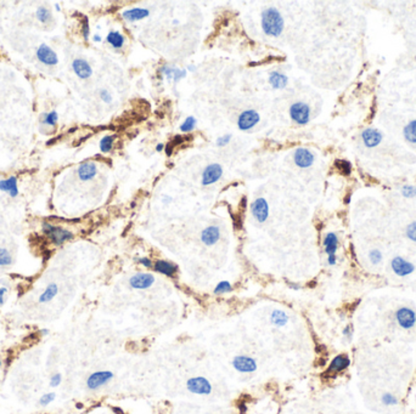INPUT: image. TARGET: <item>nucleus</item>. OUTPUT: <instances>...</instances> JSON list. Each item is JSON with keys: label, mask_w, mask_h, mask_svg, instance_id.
Wrapping results in <instances>:
<instances>
[{"label": "nucleus", "mask_w": 416, "mask_h": 414, "mask_svg": "<svg viewBox=\"0 0 416 414\" xmlns=\"http://www.w3.org/2000/svg\"><path fill=\"white\" fill-rule=\"evenodd\" d=\"M231 284L230 282H228V280H222V282H219L218 284L216 285V288H214V294H225L228 293V291H231Z\"/></svg>", "instance_id": "39"}, {"label": "nucleus", "mask_w": 416, "mask_h": 414, "mask_svg": "<svg viewBox=\"0 0 416 414\" xmlns=\"http://www.w3.org/2000/svg\"><path fill=\"white\" fill-rule=\"evenodd\" d=\"M401 193L404 198H415L416 186H414V185H404V186L402 187Z\"/></svg>", "instance_id": "38"}, {"label": "nucleus", "mask_w": 416, "mask_h": 414, "mask_svg": "<svg viewBox=\"0 0 416 414\" xmlns=\"http://www.w3.org/2000/svg\"><path fill=\"white\" fill-rule=\"evenodd\" d=\"M163 148H165V145H163V143H159V145L156 146V151H157V152H161V151H163Z\"/></svg>", "instance_id": "52"}, {"label": "nucleus", "mask_w": 416, "mask_h": 414, "mask_svg": "<svg viewBox=\"0 0 416 414\" xmlns=\"http://www.w3.org/2000/svg\"><path fill=\"white\" fill-rule=\"evenodd\" d=\"M0 191L4 193H7L10 197L15 198L18 196V186L17 178L16 176H10L7 179L0 180Z\"/></svg>", "instance_id": "19"}, {"label": "nucleus", "mask_w": 416, "mask_h": 414, "mask_svg": "<svg viewBox=\"0 0 416 414\" xmlns=\"http://www.w3.org/2000/svg\"><path fill=\"white\" fill-rule=\"evenodd\" d=\"M35 15H37V20L39 21L40 23L46 24V23H50L51 21H53V15H51L50 10L46 9L45 6L38 7L37 13H35Z\"/></svg>", "instance_id": "30"}, {"label": "nucleus", "mask_w": 416, "mask_h": 414, "mask_svg": "<svg viewBox=\"0 0 416 414\" xmlns=\"http://www.w3.org/2000/svg\"><path fill=\"white\" fill-rule=\"evenodd\" d=\"M381 403L383 406H387V407H392V406L398 405V399L391 392H385L381 396Z\"/></svg>", "instance_id": "34"}, {"label": "nucleus", "mask_w": 416, "mask_h": 414, "mask_svg": "<svg viewBox=\"0 0 416 414\" xmlns=\"http://www.w3.org/2000/svg\"><path fill=\"white\" fill-rule=\"evenodd\" d=\"M324 248L325 253L329 255H335L337 249H338V237L336 233L329 232L324 237Z\"/></svg>", "instance_id": "23"}, {"label": "nucleus", "mask_w": 416, "mask_h": 414, "mask_svg": "<svg viewBox=\"0 0 416 414\" xmlns=\"http://www.w3.org/2000/svg\"><path fill=\"white\" fill-rule=\"evenodd\" d=\"M269 83L274 89H284L287 84V77L282 73L273 72L269 75Z\"/></svg>", "instance_id": "26"}, {"label": "nucleus", "mask_w": 416, "mask_h": 414, "mask_svg": "<svg viewBox=\"0 0 416 414\" xmlns=\"http://www.w3.org/2000/svg\"><path fill=\"white\" fill-rule=\"evenodd\" d=\"M72 69L73 72L77 74V77L81 79H88L90 78L92 74L91 66L89 65V62L85 61L84 59H76L75 61L72 62Z\"/></svg>", "instance_id": "17"}, {"label": "nucleus", "mask_w": 416, "mask_h": 414, "mask_svg": "<svg viewBox=\"0 0 416 414\" xmlns=\"http://www.w3.org/2000/svg\"><path fill=\"white\" fill-rule=\"evenodd\" d=\"M58 293H59L58 284H56V283H50V284L46 285L45 289L43 290L42 294H40L38 301H39L40 304H48V302H50L51 300L55 299V296L58 295Z\"/></svg>", "instance_id": "24"}, {"label": "nucleus", "mask_w": 416, "mask_h": 414, "mask_svg": "<svg viewBox=\"0 0 416 414\" xmlns=\"http://www.w3.org/2000/svg\"><path fill=\"white\" fill-rule=\"evenodd\" d=\"M181 141H183V138H181V136H175V138H174V141H172V143H170V146L168 145L167 149H166V151H167L168 156H170V154H172L173 147L175 146V145H178V143H180Z\"/></svg>", "instance_id": "46"}, {"label": "nucleus", "mask_w": 416, "mask_h": 414, "mask_svg": "<svg viewBox=\"0 0 416 414\" xmlns=\"http://www.w3.org/2000/svg\"><path fill=\"white\" fill-rule=\"evenodd\" d=\"M6 294H7V288L0 287V307L5 304L6 301Z\"/></svg>", "instance_id": "48"}, {"label": "nucleus", "mask_w": 416, "mask_h": 414, "mask_svg": "<svg viewBox=\"0 0 416 414\" xmlns=\"http://www.w3.org/2000/svg\"><path fill=\"white\" fill-rule=\"evenodd\" d=\"M1 366H2V361H1V359H0V368H1Z\"/></svg>", "instance_id": "56"}, {"label": "nucleus", "mask_w": 416, "mask_h": 414, "mask_svg": "<svg viewBox=\"0 0 416 414\" xmlns=\"http://www.w3.org/2000/svg\"><path fill=\"white\" fill-rule=\"evenodd\" d=\"M293 159H295V163L297 167L309 168L312 167L313 163H314V154H313L309 149L301 147V148L296 149Z\"/></svg>", "instance_id": "15"}, {"label": "nucleus", "mask_w": 416, "mask_h": 414, "mask_svg": "<svg viewBox=\"0 0 416 414\" xmlns=\"http://www.w3.org/2000/svg\"><path fill=\"white\" fill-rule=\"evenodd\" d=\"M262 28L266 35L277 37L284 31V18L275 7H268L262 13Z\"/></svg>", "instance_id": "1"}, {"label": "nucleus", "mask_w": 416, "mask_h": 414, "mask_svg": "<svg viewBox=\"0 0 416 414\" xmlns=\"http://www.w3.org/2000/svg\"><path fill=\"white\" fill-rule=\"evenodd\" d=\"M342 333H343L344 339L348 340V342H350V340H352V337H353V327H352V325H348V326L344 327V329H343V332H342Z\"/></svg>", "instance_id": "45"}, {"label": "nucleus", "mask_w": 416, "mask_h": 414, "mask_svg": "<svg viewBox=\"0 0 416 414\" xmlns=\"http://www.w3.org/2000/svg\"><path fill=\"white\" fill-rule=\"evenodd\" d=\"M113 379V373L110 370H99V372L91 373L86 379V388L89 390L95 391L101 389L102 386L107 385Z\"/></svg>", "instance_id": "3"}, {"label": "nucleus", "mask_w": 416, "mask_h": 414, "mask_svg": "<svg viewBox=\"0 0 416 414\" xmlns=\"http://www.w3.org/2000/svg\"><path fill=\"white\" fill-rule=\"evenodd\" d=\"M290 116L295 123L304 125L311 121V108L304 102H296L290 107Z\"/></svg>", "instance_id": "6"}, {"label": "nucleus", "mask_w": 416, "mask_h": 414, "mask_svg": "<svg viewBox=\"0 0 416 414\" xmlns=\"http://www.w3.org/2000/svg\"><path fill=\"white\" fill-rule=\"evenodd\" d=\"M148 16L149 10L143 9V7H134V9L126 10V11L122 13V17L128 21V22H135V21L143 20V18L148 17Z\"/></svg>", "instance_id": "21"}, {"label": "nucleus", "mask_w": 416, "mask_h": 414, "mask_svg": "<svg viewBox=\"0 0 416 414\" xmlns=\"http://www.w3.org/2000/svg\"><path fill=\"white\" fill-rule=\"evenodd\" d=\"M92 40H94V42H96V43H100L102 39H101V37H100L99 34H95L94 37H92Z\"/></svg>", "instance_id": "51"}, {"label": "nucleus", "mask_w": 416, "mask_h": 414, "mask_svg": "<svg viewBox=\"0 0 416 414\" xmlns=\"http://www.w3.org/2000/svg\"><path fill=\"white\" fill-rule=\"evenodd\" d=\"M230 140H231V135L230 134L229 135H223V136H220V138H218V140H217V145H218L219 147H224L230 142Z\"/></svg>", "instance_id": "44"}, {"label": "nucleus", "mask_w": 416, "mask_h": 414, "mask_svg": "<svg viewBox=\"0 0 416 414\" xmlns=\"http://www.w3.org/2000/svg\"><path fill=\"white\" fill-rule=\"evenodd\" d=\"M138 261L141 264V265L145 266V268H151L152 266V261L149 258H140Z\"/></svg>", "instance_id": "49"}, {"label": "nucleus", "mask_w": 416, "mask_h": 414, "mask_svg": "<svg viewBox=\"0 0 416 414\" xmlns=\"http://www.w3.org/2000/svg\"><path fill=\"white\" fill-rule=\"evenodd\" d=\"M252 215L258 222H264L268 219L269 206L264 198H257L251 206Z\"/></svg>", "instance_id": "11"}, {"label": "nucleus", "mask_w": 416, "mask_h": 414, "mask_svg": "<svg viewBox=\"0 0 416 414\" xmlns=\"http://www.w3.org/2000/svg\"><path fill=\"white\" fill-rule=\"evenodd\" d=\"M403 136L410 143H416V119L409 122L403 129Z\"/></svg>", "instance_id": "27"}, {"label": "nucleus", "mask_w": 416, "mask_h": 414, "mask_svg": "<svg viewBox=\"0 0 416 414\" xmlns=\"http://www.w3.org/2000/svg\"><path fill=\"white\" fill-rule=\"evenodd\" d=\"M335 165L343 175H349L350 171H352V164L348 160H336Z\"/></svg>", "instance_id": "37"}, {"label": "nucleus", "mask_w": 416, "mask_h": 414, "mask_svg": "<svg viewBox=\"0 0 416 414\" xmlns=\"http://www.w3.org/2000/svg\"><path fill=\"white\" fill-rule=\"evenodd\" d=\"M223 175V168L219 164H209L206 167L205 171L202 174V185L203 186H208V185L214 184L222 178Z\"/></svg>", "instance_id": "12"}, {"label": "nucleus", "mask_w": 416, "mask_h": 414, "mask_svg": "<svg viewBox=\"0 0 416 414\" xmlns=\"http://www.w3.org/2000/svg\"><path fill=\"white\" fill-rule=\"evenodd\" d=\"M162 73L166 75L168 80H173L174 83H178L180 79H183L186 75V70L178 69V68L165 66L162 68Z\"/></svg>", "instance_id": "25"}, {"label": "nucleus", "mask_w": 416, "mask_h": 414, "mask_svg": "<svg viewBox=\"0 0 416 414\" xmlns=\"http://www.w3.org/2000/svg\"><path fill=\"white\" fill-rule=\"evenodd\" d=\"M369 260L372 265H377L382 261V253L379 249H371L369 252Z\"/></svg>", "instance_id": "40"}, {"label": "nucleus", "mask_w": 416, "mask_h": 414, "mask_svg": "<svg viewBox=\"0 0 416 414\" xmlns=\"http://www.w3.org/2000/svg\"><path fill=\"white\" fill-rule=\"evenodd\" d=\"M187 69H189L190 72H192V70H195V67L194 66H190V67H187Z\"/></svg>", "instance_id": "53"}, {"label": "nucleus", "mask_w": 416, "mask_h": 414, "mask_svg": "<svg viewBox=\"0 0 416 414\" xmlns=\"http://www.w3.org/2000/svg\"><path fill=\"white\" fill-rule=\"evenodd\" d=\"M350 364V359L347 355H337L335 358L331 361L330 366H329L326 373L328 374H337L343 370H346Z\"/></svg>", "instance_id": "16"}, {"label": "nucleus", "mask_w": 416, "mask_h": 414, "mask_svg": "<svg viewBox=\"0 0 416 414\" xmlns=\"http://www.w3.org/2000/svg\"><path fill=\"white\" fill-rule=\"evenodd\" d=\"M37 59L45 66H56L59 64V57L55 51L49 45L42 44L37 49Z\"/></svg>", "instance_id": "8"}, {"label": "nucleus", "mask_w": 416, "mask_h": 414, "mask_svg": "<svg viewBox=\"0 0 416 414\" xmlns=\"http://www.w3.org/2000/svg\"><path fill=\"white\" fill-rule=\"evenodd\" d=\"M220 238V230L217 226H208L201 232V241L206 246H213Z\"/></svg>", "instance_id": "18"}, {"label": "nucleus", "mask_w": 416, "mask_h": 414, "mask_svg": "<svg viewBox=\"0 0 416 414\" xmlns=\"http://www.w3.org/2000/svg\"><path fill=\"white\" fill-rule=\"evenodd\" d=\"M61 383H62L61 373H54V374L50 377V379H49V385H50L51 388H59V386L61 385Z\"/></svg>", "instance_id": "42"}, {"label": "nucleus", "mask_w": 416, "mask_h": 414, "mask_svg": "<svg viewBox=\"0 0 416 414\" xmlns=\"http://www.w3.org/2000/svg\"><path fill=\"white\" fill-rule=\"evenodd\" d=\"M336 263H337L336 254L335 255H329V257H328V264H329V265L333 266V265H336Z\"/></svg>", "instance_id": "50"}, {"label": "nucleus", "mask_w": 416, "mask_h": 414, "mask_svg": "<svg viewBox=\"0 0 416 414\" xmlns=\"http://www.w3.org/2000/svg\"><path fill=\"white\" fill-rule=\"evenodd\" d=\"M382 138V133L377 129H374V128H369V129H365L361 133V140L368 148H374V147L379 146Z\"/></svg>", "instance_id": "13"}, {"label": "nucleus", "mask_w": 416, "mask_h": 414, "mask_svg": "<svg viewBox=\"0 0 416 414\" xmlns=\"http://www.w3.org/2000/svg\"><path fill=\"white\" fill-rule=\"evenodd\" d=\"M55 9H56V11H61V7H60V5H56Z\"/></svg>", "instance_id": "54"}, {"label": "nucleus", "mask_w": 416, "mask_h": 414, "mask_svg": "<svg viewBox=\"0 0 416 414\" xmlns=\"http://www.w3.org/2000/svg\"><path fill=\"white\" fill-rule=\"evenodd\" d=\"M77 171H78V178H80L82 181H89V180L95 178V175H96V173H97V168H96V165H95V163L86 162V163H83V164H81Z\"/></svg>", "instance_id": "20"}, {"label": "nucleus", "mask_w": 416, "mask_h": 414, "mask_svg": "<svg viewBox=\"0 0 416 414\" xmlns=\"http://www.w3.org/2000/svg\"><path fill=\"white\" fill-rule=\"evenodd\" d=\"M186 388L191 394L206 396L212 392V384L205 377H194L186 381Z\"/></svg>", "instance_id": "4"}, {"label": "nucleus", "mask_w": 416, "mask_h": 414, "mask_svg": "<svg viewBox=\"0 0 416 414\" xmlns=\"http://www.w3.org/2000/svg\"><path fill=\"white\" fill-rule=\"evenodd\" d=\"M391 269L394 275L399 277H407L415 271L414 264L408 261L407 259L402 257H394L391 261Z\"/></svg>", "instance_id": "7"}, {"label": "nucleus", "mask_w": 416, "mask_h": 414, "mask_svg": "<svg viewBox=\"0 0 416 414\" xmlns=\"http://www.w3.org/2000/svg\"><path fill=\"white\" fill-rule=\"evenodd\" d=\"M56 399V394L55 392H46V394L42 395L39 399V406H42V407H48L49 405H51L54 401H55Z\"/></svg>", "instance_id": "35"}, {"label": "nucleus", "mask_w": 416, "mask_h": 414, "mask_svg": "<svg viewBox=\"0 0 416 414\" xmlns=\"http://www.w3.org/2000/svg\"><path fill=\"white\" fill-rule=\"evenodd\" d=\"M100 97H101V100L104 101L105 103H110L111 101H112V96H111V94L107 90H101V91H100Z\"/></svg>", "instance_id": "47"}, {"label": "nucleus", "mask_w": 416, "mask_h": 414, "mask_svg": "<svg viewBox=\"0 0 416 414\" xmlns=\"http://www.w3.org/2000/svg\"><path fill=\"white\" fill-rule=\"evenodd\" d=\"M42 231L46 238L56 247L62 246L73 238V233L70 230L61 227V226L53 225L50 222H43Z\"/></svg>", "instance_id": "2"}, {"label": "nucleus", "mask_w": 416, "mask_h": 414, "mask_svg": "<svg viewBox=\"0 0 416 414\" xmlns=\"http://www.w3.org/2000/svg\"><path fill=\"white\" fill-rule=\"evenodd\" d=\"M155 282L154 275L151 274H137L129 279L130 287L134 289H148Z\"/></svg>", "instance_id": "14"}, {"label": "nucleus", "mask_w": 416, "mask_h": 414, "mask_svg": "<svg viewBox=\"0 0 416 414\" xmlns=\"http://www.w3.org/2000/svg\"><path fill=\"white\" fill-rule=\"evenodd\" d=\"M260 117L254 110H247L239 116L238 119V127L239 129L246 132V130L252 129L255 124L259 122Z\"/></svg>", "instance_id": "9"}, {"label": "nucleus", "mask_w": 416, "mask_h": 414, "mask_svg": "<svg viewBox=\"0 0 416 414\" xmlns=\"http://www.w3.org/2000/svg\"><path fill=\"white\" fill-rule=\"evenodd\" d=\"M195 127H196V119L194 117H187L184 123L180 125V130L183 133H190L195 129Z\"/></svg>", "instance_id": "36"}, {"label": "nucleus", "mask_w": 416, "mask_h": 414, "mask_svg": "<svg viewBox=\"0 0 416 414\" xmlns=\"http://www.w3.org/2000/svg\"><path fill=\"white\" fill-rule=\"evenodd\" d=\"M89 33H90V29H89L88 18L84 17L83 24H82V34H83L84 39H88V38H89Z\"/></svg>", "instance_id": "43"}, {"label": "nucleus", "mask_w": 416, "mask_h": 414, "mask_svg": "<svg viewBox=\"0 0 416 414\" xmlns=\"http://www.w3.org/2000/svg\"><path fill=\"white\" fill-rule=\"evenodd\" d=\"M12 255L6 248L0 247V268H7L12 265Z\"/></svg>", "instance_id": "31"}, {"label": "nucleus", "mask_w": 416, "mask_h": 414, "mask_svg": "<svg viewBox=\"0 0 416 414\" xmlns=\"http://www.w3.org/2000/svg\"><path fill=\"white\" fill-rule=\"evenodd\" d=\"M106 39H107L108 44L112 45L115 49L122 48V46H123V44H124L123 34H121L119 32H117V31L110 32V33L107 34V38H106Z\"/></svg>", "instance_id": "29"}, {"label": "nucleus", "mask_w": 416, "mask_h": 414, "mask_svg": "<svg viewBox=\"0 0 416 414\" xmlns=\"http://www.w3.org/2000/svg\"><path fill=\"white\" fill-rule=\"evenodd\" d=\"M270 321L273 325L277 327H284L289 322V316L285 314L281 310H274L273 314L270 315Z\"/></svg>", "instance_id": "28"}, {"label": "nucleus", "mask_w": 416, "mask_h": 414, "mask_svg": "<svg viewBox=\"0 0 416 414\" xmlns=\"http://www.w3.org/2000/svg\"><path fill=\"white\" fill-rule=\"evenodd\" d=\"M233 367L239 373H253L257 369V362L250 356H236L233 359Z\"/></svg>", "instance_id": "10"}, {"label": "nucleus", "mask_w": 416, "mask_h": 414, "mask_svg": "<svg viewBox=\"0 0 416 414\" xmlns=\"http://www.w3.org/2000/svg\"><path fill=\"white\" fill-rule=\"evenodd\" d=\"M113 141H115V136L106 135L100 141V151L102 153H108L113 147Z\"/></svg>", "instance_id": "32"}, {"label": "nucleus", "mask_w": 416, "mask_h": 414, "mask_svg": "<svg viewBox=\"0 0 416 414\" xmlns=\"http://www.w3.org/2000/svg\"><path fill=\"white\" fill-rule=\"evenodd\" d=\"M405 235H407V237L410 239V241L415 242L416 243V221L410 222V224L407 226Z\"/></svg>", "instance_id": "41"}, {"label": "nucleus", "mask_w": 416, "mask_h": 414, "mask_svg": "<svg viewBox=\"0 0 416 414\" xmlns=\"http://www.w3.org/2000/svg\"><path fill=\"white\" fill-rule=\"evenodd\" d=\"M59 121V114L56 111H51V112L45 113L43 117V124L49 125V127H55Z\"/></svg>", "instance_id": "33"}, {"label": "nucleus", "mask_w": 416, "mask_h": 414, "mask_svg": "<svg viewBox=\"0 0 416 414\" xmlns=\"http://www.w3.org/2000/svg\"><path fill=\"white\" fill-rule=\"evenodd\" d=\"M396 321L401 328L409 331L416 325V312L410 307H399L396 311Z\"/></svg>", "instance_id": "5"}, {"label": "nucleus", "mask_w": 416, "mask_h": 414, "mask_svg": "<svg viewBox=\"0 0 416 414\" xmlns=\"http://www.w3.org/2000/svg\"><path fill=\"white\" fill-rule=\"evenodd\" d=\"M154 269L156 270L157 272H160V274L166 275V276L168 277H174L176 272H178V266L166 260L156 261L154 265Z\"/></svg>", "instance_id": "22"}, {"label": "nucleus", "mask_w": 416, "mask_h": 414, "mask_svg": "<svg viewBox=\"0 0 416 414\" xmlns=\"http://www.w3.org/2000/svg\"><path fill=\"white\" fill-rule=\"evenodd\" d=\"M83 407V405H82V403H77V408H82Z\"/></svg>", "instance_id": "55"}]
</instances>
